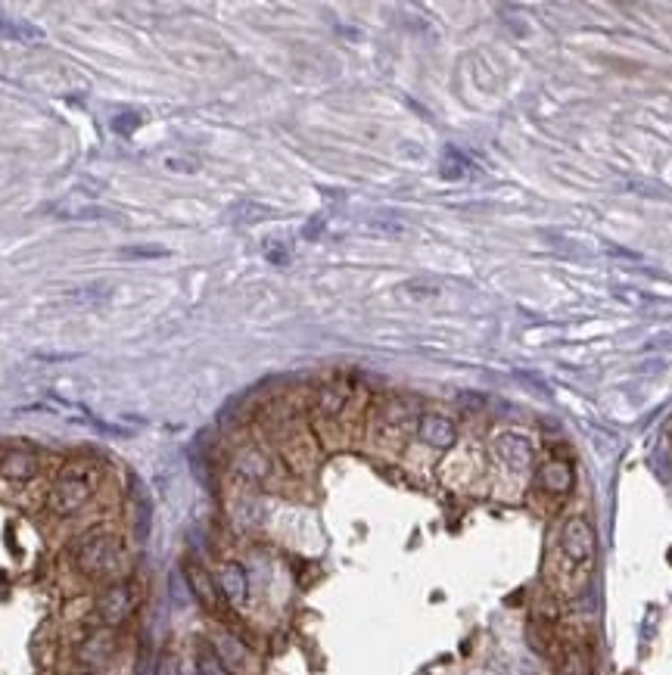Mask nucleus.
Listing matches in <instances>:
<instances>
[{"instance_id": "20", "label": "nucleus", "mask_w": 672, "mask_h": 675, "mask_svg": "<svg viewBox=\"0 0 672 675\" xmlns=\"http://www.w3.org/2000/svg\"><path fill=\"white\" fill-rule=\"evenodd\" d=\"M153 675H181V660H178V654L165 651V654L156 660V672H153Z\"/></svg>"}, {"instance_id": "10", "label": "nucleus", "mask_w": 672, "mask_h": 675, "mask_svg": "<svg viewBox=\"0 0 672 675\" xmlns=\"http://www.w3.org/2000/svg\"><path fill=\"white\" fill-rule=\"evenodd\" d=\"M557 675H595L592 651H588V644L582 638H560Z\"/></svg>"}, {"instance_id": "18", "label": "nucleus", "mask_w": 672, "mask_h": 675, "mask_svg": "<svg viewBox=\"0 0 672 675\" xmlns=\"http://www.w3.org/2000/svg\"><path fill=\"white\" fill-rule=\"evenodd\" d=\"M112 296V290L106 284H88V287H78L69 293V302L72 305H100Z\"/></svg>"}, {"instance_id": "9", "label": "nucleus", "mask_w": 672, "mask_h": 675, "mask_svg": "<svg viewBox=\"0 0 672 675\" xmlns=\"http://www.w3.org/2000/svg\"><path fill=\"white\" fill-rule=\"evenodd\" d=\"M576 486V473L570 461L551 458L539 467L536 473V492L539 495H551V498H567Z\"/></svg>"}, {"instance_id": "8", "label": "nucleus", "mask_w": 672, "mask_h": 675, "mask_svg": "<svg viewBox=\"0 0 672 675\" xmlns=\"http://www.w3.org/2000/svg\"><path fill=\"white\" fill-rule=\"evenodd\" d=\"M492 455L495 461L514 473V476H526L532 470V442L529 436L517 433V430H501L492 439Z\"/></svg>"}, {"instance_id": "3", "label": "nucleus", "mask_w": 672, "mask_h": 675, "mask_svg": "<svg viewBox=\"0 0 672 675\" xmlns=\"http://www.w3.org/2000/svg\"><path fill=\"white\" fill-rule=\"evenodd\" d=\"M97 489V467L91 461H72L56 476V483L47 495V508L56 517H72L94 498Z\"/></svg>"}, {"instance_id": "15", "label": "nucleus", "mask_w": 672, "mask_h": 675, "mask_svg": "<svg viewBox=\"0 0 672 675\" xmlns=\"http://www.w3.org/2000/svg\"><path fill=\"white\" fill-rule=\"evenodd\" d=\"M215 654L221 657L224 666H228L231 675L249 669V663H252V657L246 654V648H243V644H240L237 638H231V635H218V638H215Z\"/></svg>"}, {"instance_id": "21", "label": "nucleus", "mask_w": 672, "mask_h": 675, "mask_svg": "<svg viewBox=\"0 0 672 675\" xmlns=\"http://www.w3.org/2000/svg\"><path fill=\"white\" fill-rule=\"evenodd\" d=\"M134 125H140V116H134V112H125V119H116V131H122V134H131L134 131Z\"/></svg>"}, {"instance_id": "17", "label": "nucleus", "mask_w": 672, "mask_h": 675, "mask_svg": "<svg viewBox=\"0 0 672 675\" xmlns=\"http://www.w3.org/2000/svg\"><path fill=\"white\" fill-rule=\"evenodd\" d=\"M196 675H231V672H228V666L221 663L215 648L203 644V648L196 651Z\"/></svg>"}, {"instance_id": "7", "label": "nucleus", "mask_w": 672, "mask_h": 675, "mask_svg": "<svg viewBox=\"0 0 672 675\" xmlns=\"http://www.w3.org/2000/svg\"><path fill=\"white\" fill-rule=\"evenodd\" d=\"M137 607V592L131 582H109L94 601V610L106 629L125 623Z\"/></svg>"}, {"instance_id": "16", "label": "nucleus", "mask_w": 672, "mask_h": 675, "mask_svg": "<svg viewBox=\"0 0 672 675\" xmlns=\"http://www.w3.org/2000/svg\"><path fill=\"white\" fill-rule=\"evenodd\" d=\"M187 579H190L193 595L200 598L206 607H215V604H218V585H215V582L203 573V567L190 564V567H187Z\"/></svg>"}, {"instance_id": "1", "label": "nucleus", "mask_w": 672, "mask_h": 675, "mask_svg": "<svg viewBox=\"0 0 672 675\" xmlns=\"http://www.w3.org/2000/svg\"><path fill=\"white\" fill-rule=\"evenodd\" d=\"M595 554H598V536H595V526L588 523V517L576 514L560 526L557 557L564 560V567L570 570L567 592H579L585 585L588 573H592V564H595Z\"/></svg>"}, {"instance_id": "6", "label": "nucleus", "mask_w": 672, "mask_h": 675, "mask_svg": "<svg viewBox=\"0 0 672 675\" xmlns=\"http://www.w3.org/2000/svg\"><path fill=\"white\" fill-rule=\"evenodd\" d=\"M116 651H119L116 632L103 626V629H94V632H88L84 638H78L75 651H72V660H75V666L81 672H94V669L106 666L112 657H116Z\"/></svg>"}, {"instance_id": "14", "label": "nucleus", "mask_w": 672, "mask_h": 675, "mask_svg": "<svg viewBox=\"0 0 672 675\" xmlns=\"http://www.w3.org/2000/svg\"><path fill=\"white\" fill-rule=\"evenodd\" d=\"M237 470H240V476H246L249 483H265L271 476V458L262 452L259 445H249L237 455Z\"/></svg>"}, {"instance_id": "2", "label": "nucleus", "mask_w": 672, "mask_h": 675, "mask_svg": "<svg viewBox=\"0 0 672 675\" xmlns=\"http://www.w3.org/2000/svg\"><path fill=\"white\" fill-rule=\"evenodd\" d=\"M358 396H361V389L349 377L324 380L315 389V399H312V420H315V427L324 436L346 433L349 430V417H355L349 411H358Z\"/></svg>"}, {"instance_id": "4", "label": "nucleus", "mask_w": 672, "mask_h": 675, "mask_svg": "<svg viewBox=\"0 0 672 675\" xmlns=\"http://www.w3.org/2000/svg\"><path fill=\"white\" fill-rule=\"evenodd\" d=\"M122 564V545L112 532H88L72 548V567L84 579H109Z\"/></svg>"}, {"instance_id": "13", "label": "nucleus", "mask_w": 672, "mask_h": 675, "mask_svg": "<svg viewBox=\"0 0 672 675\" xmlns=\"http://www.w3.org/2000/svg\"><path fill=\"white\" fill-rule=\"evenodd\" d=\"M41 473V458L28 448H10V452L0 455V476L13 483H28Z\"/></svg>"}, {"instance_id": "11", "label": "nucleus", "mask_w": 672, "mask_h": 675, "mask_svg": "<svg viewBox=\"0 0 672 675\" xmlns=\"http://www.w3.org/2000/svg\"><path fill=\"white\" fill-rule=\"evenodd\" d=\"M417 439L424 445H430V448H436V452H445V448L455 445L458 433H455V424L445 414H420Z\"/></svg>"}, {"instance_id": "5", "label": "nucleus", "mask_w": 672, "mask_h": 675, "mask_svg": "<svg viewBox=\"0 0 672 675\" xmlns=\"http://www.w3.org/2000/svg\"><path fill=\"white\" fill-rule=\"evenodd\" d=\"M417 408L408 396H386L374 408V436L377 442H396L402 445L417 430Z\"/></svg>"}, {"instance_id": "19", "label": "nucleus", "mask_w": 672, "mask_h": 675, "mask_svg": "<svg viewBox=\"0 0 672 675\" xmlns=\"http://www.w3.org/2000/svg\"><path fill=\"white\" fill-rule=\"evenodd\" d=\"M122 259H159L165 256V249L159 246H128V249H119Z\"/></svg>"}, {"instance_id": "12", "label": "nucleus", "mask_w": 672, "mask_h": 675, "mask_svg": "<svg viewBox=\"0 0 672 675\" xmlns=\"http://www.w3.org/2000/svg\"><path fill=\"white\" fill-rule=\"evenodd\" d=\"M215 585H218L221 598L228 601V604H234V607H243L249 601V576H246V567L237 564V560H228V564H221Z\"/></svg>"}]
</instances>
